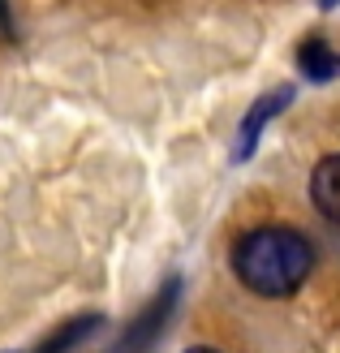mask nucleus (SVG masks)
I'll list each match as a JSON object with an SVG mask.
<instances>
[{
    "instance_id": "f257e3e1",
    "label": "nucleus",
    "mask_w": 340,
    "mask_h": 353,
    "mask_svg": "<svg viewBox=\"0 0 340 353\" xmlns=\"http://www.w3.org/2000/svg\"><path fill=\"white\" fill-rule=\"evenodd\" d=\"M314 268V245L297 233V228L267 224L246 233L232 245V272L237 280L259 293V297H289L306 285V276Z\"/></svg>"
},
{
    "instance_id": "39448f33",
    "label": "nucleus",
    "mask_w": 340,
    "mask_h": 353,
    "mask_svg": "<svg viewBox=\"0 0 340 353\" xmlns=\"http://www.w3.org/2000/svg\"><path fill=\"white\" fill-rule=\"evenodd\" d=\"M297 65H301V74H306L310 82H328L340 74V57L323 43V39H306L297 48Z\"/></svg>"
},
{
    "instance_id": "0eeeda50",
    "label": "nucleus",
    "mask_w": 340,
    "mask_h": 353,
    "mask_svg": "<svg viewBox=\"0 0 340 353\" xmlns=\"http://www.w3.org/2000/svg\"><path fill=\"white\" fill-rule=\"evenodd\" d=\"M319 5H323V9H332V5H340V0H319Z\"/></svg>"
},
{
    "instance_id": "7ed1b4c3",
    "label": "nucleus",
    "mask_w": 340,
    "mask_h": 353,
    "mask_svg": "<svg viewBox=\"0 0 340 353\" xmlns=\"http://www.w3.org/2000/svg\"><path fill=\"white\" fill-rule=\"evenodd\" d=\"M289 99H293V86H280V91L263 95V99L254 103V108L246 112V121H241V134H237V160H250V155H254L259 134L267 130V121H272L280 108H289Z\"/></svg>"
},
{
    "instance_id": "f03ea898",
    "label": "nucleus",
    "mask_w": 340,
    "mask_h": 353,
    "mask_svg": "<svg viewBox=\"0 0 340 353\" xmlns=\"http://www.w3.org/2000/svg\"><path fill=\"white\" fill-rule=\"evenodd\" d=\"M177 297H181V280H168V285L147 302V310H142L130 327H125V336L117 341L112 353H147L159 336H164V327H168L172 310H177Z\"/></svg>"
},
{
    "instance_id": "423d86ee",
    "label": "nucleus",
    "mask_w": 340,
    "mask_h": 353,
    "mask_svg": "<svg viewBox=\"0 0 340 353\" xmlns=\"http://www.w3.org/2000/svg\"><path fill=\"white\" fill-rule=\"evenodd\" d=\"M186 353H220V349H186Z\"/></svg>"
},
{
    "instance_id": "20e7f679",
    "label": "nucleus",
    "mask_w": 340,
    "mask_h": 353,
    "mask_svg": "<svg viewBox=\"0 0 340 353\" xmlns=\"http://www.w3.org/2000/svg\"><path fill=\"white\" fill-rule=\"evenodd\" d=\"M310 199H314V207L323 211L328 220L340 224V155H328V160L314 164V172H310Z\"/></svg>"
}]
</instances>
